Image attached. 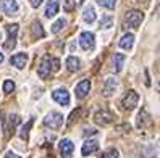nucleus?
Returning a JSON list of instances; mask_svg holds the SVG:
<instances>
[{"instance_id":"18","label":"nucleus","mask_w":160,"mask_h":158,"mask_svg":"<svg viewBox=\"0 0 160 158\" xmlns=\"http://www.w3.org/2000/svg\"><path fill=\"white\" fill-rule=\"evenodd\" d=\"M58 10H60V2L58 0H49V2H47V7H45V16L53 18L58 13Z\"/></svg>"},{"instance_id":"9","label":"nucleus","mask_w":160,"mask_h":158,"mask_svg":"<svg viewBox=\"0 0 160 158\" xmlns=\"http://www.w3.org/2000/svg\"><path fill=\"white\" fill-rule=\"evenodd\" d=\"M37 74L41 79H49L52 74V66H50V57H44L37 66Z\"/></svg>"},{"instance_id":"10","label":"nucleus","mask_w":160,"mask_h":158,"mask_svg":"<svg viewBox=\"0 0 160 158\" xmlns=\"http://www.w3.org/2000/svg\"><path fill=\"white\" fill-rule=\"evenodd\" d=\"M28 60H29V55L24 53V52H20V53H15L10 58V63L16 69H24V66L28 65Z\"/></svg>"},{"instance_id":"11","label":"nucleus","mask_w":160,"mask_h":158,"mask_svg":"<svg viewBox=\"0 0 160 158\" xmlns=\"http://www.w3.org/2000/svg\"><path fill=\"white\" fill-rule=\"evenodd\" d=\"M58 148H60L62 158H71L73 152H74V144L70 141V139H62L60 144H58Z\"/></svg>"},{"instance_id":"36","label":"nucleus","mask_w":160,"mask_h":158,"mask_svg":"<svg viewBox=\"0 0 160 158\" xmlns=\"http://www.w3.org/2000/svg\"><path fill=\"white\" fill-rule=\"evenodd\" d=\"M0 42H2V31H0Z\"/></svg>"},{"instance_id":"8","label":"nucleus","mask_w":160,"mask_h":158,"mask_svg":"<svg viewBox=\"0 0 160 158\" xmlns=\"http://www.w3.org/2000/svg\"><path fill=\"white\" fill-rule=\"evenodd\" d=\"M52 98L57 102L58 105H62V107H68L70 105V102H71V97H70V92L67 90V89H55L53 92H52Z\"/></svg>"},{"instance_id":"26","label":"nucleus","mask_w":160,"mask_h":158,"mask_svg":"<svg viewBox=\"0 0 160 158\" xmlns=\"http://www.w3.org/2000/svg\"><path fill=\"white\" fill-rule=\"evenodd\" d=\"M81 113H82V108H76V110H74L73 113L70 115V118H68V126H73L74 123H76L78 119H79V115Z\"/></svg>"},{"instance_id":"16","label":"nucleus","mask_w":160,"mask_h":158,"mask_svg":"<svg viewBox=\"0 0 160 158\" xmlns=\"http://www.w3.org/2000/svg\"><path fill=\"white\" fill-rule=\"evenodd\" d=\"M20 123H21V118H20V115L13 113V115L8 116V121H7V136H12V134L15 132L16 126L20 124Z\"/></svg>"},{"instance_id":"30","label":"nucleus","mask_w":160,"mask_h":158,"mask_svg":"<svg viewBox=\"0 0 160 158\" xmlns=\"http://www.w3.org/2000/svg\"><path fill=\"white\" fill-rule=\"evenodd\" d=\"M50 66H52V71H58L60 69V60L55 57H50Z\"/></svg>"},{"instance_id":"2","label":"nucleus","mask_w":160,"mask_h":158,"mask_svg":"<svg viewBox=\"0 0 160 158\" xmlns=\"http://www.w3.org/2000/svg\"><path fill=\"white\" fill-rule=\"evenodd\" d=\"M63 124V115L60 111H50L49 115L44 118V126L50 129H60Z\"/></svg>"},{"instance_id":"6","label":"nucleus","mask_w":160,"mask_h":158,"mask_svg":"<svg viewBox=\"0 0 160 158\" xmlns=\"http://www.w3.org/2000/svg\"><path fill=\"white\" fill-rule=\"evenodd\" d=\"M7 42L3 44L5 50H13L16 45V36H18V24H8L7 26Z\"/></svg>"},{"instance_id":"7","label":"nucleus","mask_w":160,"mask_h":158,"mask_svg":"<svg viewBox=\"0 0 160 158\" xmlns=\"http://www.w3.org/2000/svg\"><path fill=\"white\" fill-rule=\"evenodd\" d=\"M79 47L82 49V50H86V52H89V50H94V47H96V36H94L92 32H81V36H79Z\"/></svg>"},{"instance_id":"17","label":"nucleus","mask_w":160,"mask_h":158,"mask_svg":"<svg viewBox=\"0 0 160 158\" xmlns=\"http://www.w3.org/2000/svg\"><path fill=\"white\" fill-rule=\"evenodd\" d=\"M117 87H118V81L115 78H108L105 81V86H103V95L105 97H110L117 92Z\"/></svg>"},{"instance_id":"22","label":"nucleus","mask_w":160,"mask_h":158,"mask_svg":"<svg viewBox=\"0 0 160 158\" xmlns=\"http://www.w3.org/2000/svg\"><path fill=\"white\" fill-rule=\"evenodd\" d=\"M125 60H126V57L123 53H117L115 57H113V73H120L121 69H123V65H125Z\"/></svg>"},{"instance_id":"29","label":"nucleus","mask_w":160,"mask_h":158,"mask_svg":"<svg viewBox=\"0 0 160 158\" xmlns=\"http://www.w3.org/2000/svg\"><path fill=\"white\" fill-rule=\"evenodd\" d=\"M112 24H113V18H112V16L105 15L102 18V21H100V27H102V29H107V27H110Z\"/></svg>"},{"instance_id":"13","label":"nucleus","mask_w":160,"mask_h":158,"mask_svg":"<svg viewBox=\"0 0 160 158\" xmlns=\"http://www.w3.org/2000/svg\"><path fill=\"white\" fill-rule=\"evenodd\" d=\"M149 124H150V116H149V113H147V110L142 108V110L139 111L138 118H136V127H138V129H146Z\"/></svg>"},{"instance_id":"5","label":"nucleus","mask_w":160,"mask_h":158,"mask_svg":"<svg viewBox=\"0 0 160 158\" xmlns=\"http://www.w3.org/2000/svg\"><path fill=\"white\" fill-rule=\"evenodd\" d=\"M113 119H115L113 113L108 111V110H99V111L94 113V123L100 124V126H107L110 123H113Z\"/></svg>"},{"instance_id":"34","label":"nucleus","mask_w":160,"mask_h":158,"mask_svg":"<svg viewBox=\"0 0 160 158\" xmlns=\"http://www.w3.org/2000/svg\"><path fill=\"white\" fill-rule=\"evenodd\" d=\"M3 60H5V57H3V53H2V52H0V65H2V63H3Z\"/></svg>"},{"instance_id":"3","label":"nucleus","mask_w":160,"mask_h":158,"mask_svg":"<svg viewBox=\"0 0 160 158\" xmlns=\"http://www.w3.org/2000/svg\"><path fill=\"white\" fill-rule=\"evenodd\" d=\"M0 12L7 16H16L20 12V5L16 0H0Z\"/></svg>"},{"instance_id":"12","label":"nucleus","mask_w":160,"mask_h":158,"mask_svg":"<svg viewBox=\"0 0 160 158\" xmlns=\"http://www.w3.org/2000/svg\"><path fill=\"white\" fill-rule=\"evenodd\" d=\"M91 90V81L89 79H82L81 82L76 84V89H74V94H76L78 98H84Z\"/></svg>"},{"instance_id":"1","label":"nucleus","mask_w":160,"mask_h":158,"mask_svg":"<svg viewBox=\"0 0 160 158\" xmlns=\"http://www.w3.org/2000/svg\"><path fill=\"white\" fill-rule=\"evenodd\" d=\"M144 20V13L141 10H129L125 15V27L131 29V27H138Z\"/></svg>"},{"instance_id":"23","label":"nucleus","mask_w":160,"mask_h":158,"mask_svg":"<svg viewBox=\"0 0 160 158\" xmlns=\"http://www.w3.org/2000/svg\"><path fill=\"white\" fill-rule=\"evenodd\" d=\"M32 124H34V119L31 118L29 121H28L23 127H21V132H20V137L21 139H24V141H28V137H29V129L32 127Z\"/></svg>"},{"instance_id":"20","label":"nucleus","mask_w":160,"mask_h":158,"mask_svg":"<svg viewBox=\"0 0 160 158\" xmlns=\"http://www.w3.org/2000/svg\"><path fill=\"white\" fill-rule=\"evenodd\" d=\"M65 65H67V69H68V71L76 73V71H79V68H81V60H79L78 57H68L67 61H65Z\"/></svg>"},{"instance_id":"21","label":"nucleus","mask_w":160,"mask_h":158,"mask_svg":"<svg viewBox=\"0 0 160 158\" xmlns=\"http://www.w3.org/2000/svg\"><path fill=\"white\" fill-rule=\"evenodd\" d=\"M82 20L86 21L88 24H92L94 21L97 20V13H96V8H94V7H88L86 10L82 12Z\"/></svg>"},{"instance_id":"33","label":"nucleus","mask_w":160,"mask_h":158,"mask_svg":"<svg viewBox=\"0 0 160 158\" xmlns=\"http://www.w3.org/2000/svg\"><path fill=\"white\" fill-rule=\"evenodd\" d=\"M5 158H21V156H18L16 153H13V152H10V150H8V152L5 153Z\"/></svg>"},{"instance_id":"4","label":"nucleus","mask_w":160,"mask_h":158,"mask_svg":"<svg viewBox=\"0 0 160 158\" xmlns=\"http://www.w3.org/2000/svg\"><path fill=\"white\" fill-rule=\"evenodd\" d=\"M138 102H139V94L136 90H128L126 95L123 97V100H121V107H123L125 110L131 111L134 110L138 107Z\"/></svg>"},{"instance_id":"14","label":"nucleus","mask_w":160,"mask_h":158,"mask_svg":"<svg viewBox=\"0 0 160 158\" xmlns=\"http://www.w3.org/2000/svg\"><path fill=\"white\" fill-rule=\"evenodd\" d=\"M97 148H99V142L94 141V139H88V141L82 144V147H81V155L82 156H88V155L96 152Z\"/></svg>"},{"instance_id":"19","label":"nucleus","mask_w":160,"mask_h":158,"mask_svg":"<svg viewBox=\"0 0 160 158\" xmlns=\"http://www.w3.org/2000/svg\"><path fill=\"white\" fill-rule=\"evenodd\" d=\"M44 36H45V31H44L42 24L39 21H34L32 26H31V37L34 41H37V39H42Z\"/></svg>"},{"instance_id":"24","label":"nucleus","mask_w":160,"mask_h":158,"mask_svg":"<svg viewBox=\"0 0 160 158\" xmlns=\"http://www.w3.org/2000/svg\"><path fill=\"white\" fill-rule=\"evenodd\" d=\"M65 26H67V20H63V18H60V20H57V21H55V23L52 24V32H53V34L60 32Z\"/></svg>"},{"instance_id":"28","label":"nucleus","mask_w":160,"mask_h":158,"mask_svg":"<svg viewBox=\"0 0 160 158\" xmlns=\"http://www.w3.org/2000/svg\"><path fill=\"white\" fill-rule=\"evenodd\" d=\"M15 82L12 81V79H7L5 82H3V92H5V94H12V92L15 90Z\"/></svg>"},{"instance_id":"35","label":"nucleus","mask_w":160,"mask_h":158,"mask_svg":"<svg viewBox=\"0 0 160 158\" xmlns=\"http://www.w3.org/2000/svg\"><path fill=\"white\" fill-rule=\"evenodd\" d=\"M138 2H139V3H147L149 0H138Z\"/></svg>"},{"instance_id":"25","label":"nucleus","mask_w":160,"mask_h":158,"mask_svg":"<svg viewBox=\"0 0 160 158\" xmlns=\"http://www.w3.org/2000/svg\"><path fill=\"white\" fill-rule=\"evenodd\" d=\"M96 2L102 8H107V10H113V8L117 7V0H96Z\"/></svg>"},{"instance_id":"31","label":"nucleus","mask_w":160,"mask_h":158,"mask_svg":"<svg viewBox=\"0 0 160 158\" xmlns=\"http://www.w3.org/2000/svg\"><path fill=\"white\" fill-rule=\"evenodd\" d=\"M44 2V0H29V3L32 8H37V7H41V3Z\"/></svg>"},{"instance_id":"15","label":"nucleus","mask_w":160,"mask_h":158,"mask_svg":"<svg viewBox=\"0 0 160 158\" xmlns=\"http://www.w3.org/2000/svg\"><path fill=\"white\" fill-rule=\"evenodd\" d=\"M134 34H131V32H128V34H125V36H121V39H120V42H118V45H120V49L121 50H131L133 49V45H134Z\"/></svg>"},{"instance_id":"32","label":"nucleus","mask_w":160,"mask_h":158,"mask_svg":"<svg viewBox=\"0 0 160 158\" xmlns=\"http://www.w3.org/2000/svg\"><path fill=\"white\" fill-rule=\"evenodd\" d=\"M94 134H97V131L96 129H86V131H84V136H94Z\"/></svg>"},{"instance_id":"27","label":"nucleus","mask_w":160,"mask_h":158,"mask_svg":"<svg viewBox=\"0 0 160 158\" xmlns=\"http://www.w3.org/2000/svg\"><path fill=\"white\" fill-rule=\"evenodd\" d=\"M118 155H120V153H118L117 148H108V150L102 152L99 158H118Z\"/></svg>"}]
</instances>
